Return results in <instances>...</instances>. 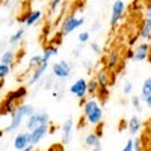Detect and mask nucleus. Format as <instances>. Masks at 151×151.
Here are the masks:
<instances>
[{"mask_svg": "<svg viewBox=\"0 0 151 151\" xmlns=\"http://www.w3.org/2000/svg\"><path fill=\"white\" fill-rule=\"evenodd\" d=\"M48 70V60H42V64L40 67H36L30 76V79H29V85H36V83H42V79H44V76Z\"/></svg>", "mask_w": 151, "mask_h": 151, "instance_id": "obj_10", "label": "nucleus"}, {"mask_svg": "<svg viewBox=\"0 0 151 151\" xmlns=\"http://www.w3.org/2000/svg\"><path fill=\"white\" fill-rule=\"evenodd\" d=\"M119 64H121V55H119V52L112 50V52L107 55V58H106V67H107V70H115V68H118Z\"/></svg>", "mask_w": 151, "mask_h": 151, "instance_id": "obj_14", "label": "nucleus"}, {"mask_svg": "<svg viewBox=\"0 0 151 151\" xmlns=\"http://www.w3.org/2000/svg\"><path fill=\"white\" fill-rule=\"evenodd\" d=\"M52 74L53 77L59 79V80H67L71 77L73 74V65L70 64V62L67 59H60L58 62H55V64L52 65Z\"/></svg>", "mask_w": 151, "mask_h": 151, "instance_id": "obj_3", "label": "nucleus"}, {"mask_svg": "<svg viewBox=\"0 0 151 151\" xmlns=\"http://www.w3.org/2000/svg\"><path fill=\"white\" fill-rule=\"evenodd\" d=\"M100 139H101V136H100L97 132H91V133H88V134L85 136L83 142H85V145H86V147L92 148V147H95V145H98V144H100Z\"/></svg>", "mask_w": 151, "mask_h": 151, "instance_id": "obj_19", "label": "nucleus"}, {"mask_svg": "<svg viewBox=\"0 0 151 151\" xmlns=\"http://www.w3.org/2000/svg\"><path fill=\"white\" fill-rule=\"evenodd\" d=\"M150 52H151V47H150V44L147 41L137 44L133 48V59L132 60H134V62H144V60L148 59Z\"/></svg>", "mask_w": 151, "mask_h": 151, "instance_id": "obj_8", "label": "nucleus"}, {"mask_svg": "<svg viewBox=\"0 0 151 151\" xmlns=\"http://www.w3.org/2000/svg\"><path fill=\"white\" fill-rule=\"evenodd\" d=\"M127 129H129V132H130V134H137L141 132V129H142V121H141V118L137 116V115H133L130 119H129V122H127Z\"/></svg>", "mask_w": 151, "mask_h": 151, "instance_id": "obj_15", "label": "nucleus"}, {"mask_svg": "<svg viewBox=\"0 0 151 151\" xmlns=\"http://www.w3.org/2000/svg\"><path fill=\"white\" fill-rule=\"evenodd\" d=\"M127 56H129L130 59H133V50H129V53H127Z\"/></svg>", "mask_w": 151, "mask_h": 151, "instance_id": "obj_43", "label": "nucleus"}, {"mask_svg": "<svg viewBox=\"0 0 151 151\" xmlns=\"http://www.w3.org/2000/svg\"><path fill=\"white\" fill-rule=\"evenodd\" d=\"M145 20L148 21V23H151V6L147 9V12H145Z\"/></svg>", "mask_w": 151, "mask_h": 151, "instance_id": "obj_37", "label": "nucleus"}, {"mask_svg": "<svg viewBox=\"0 0 151 151\" xmlns=\"http://www.w3.org/2000/svg\"><path fill=\"white\" fill-rule=\"evenodd\" d=\"M130 103H132V106H133L134 110L142 112V100H141V95H132Z\"/></svg>", "mask_w": 151, "mask_h": 151, "instance_id": "obj_26", "label": "nucleus"}, {"mask_svg": "<svg viewBox=\"0 0 151 151\" xmlns=\"http://www.w3.org/2000/svg\"><path fill=\"white\" fill-rule=\"evenodd\" d=\"M95 80L98 82L100 88H107L110 86V74L107 70H100L95 74Z\"/></svg>", "mask_w": 151, "mask_h": 151, "instance_id": "obj_16", "label": "nucleus"}, {"mask_svg": "<svg viewBox=\"0 0 151 151\" xmlns=\"http://www.w3.org/2000/svg\"><path fill=\"white\" fill-rule=\"evenodd\" d=\"M133 144H134V151H142V148H141V141H139V139H133Z\"/></svg>", "mask_w": 151, "mask_h": 151, "instance_id": "obj_36", "label": "nucleus"}, {"mask_svg": "<svg viewBox=\"0 0 151 151\" xmlns=\"http://www.w3.org/2000/svg\"><path fill=\"white\" fill-rule=\"evenodd\" d=\"M148 2H150V3H151V0H148Z\"/></svg>", "mask_w": 151, "mask_h": 151, "instance_id": "obj_46", "label": "nucleus"}, {"mask_svg": "<svg viewBox=\"0 0 151 151\" xmlns=\"http://www.w3.org/2000/svg\"><path fill=\"white\" fill-rule=\"evenodd\" d=\"M60 132H62V144L64 145H68L73 139V132H74V119L73 118H67L64 121L60 127Z\"/></svg>", "mask_w": 151, "mask_h": 151, "instance_id": "obj_11", "label": "nucleus"}, {"mask_svg": "<svg viewBox=\"0 0 151 151\" xmlns=\"http://www.w3.org/2000/svg\"><path fill=\"white\" fill-rule=\"evenodd\" d=\"M15 60V52L14 50H5V52L2 53V56H0V64H5V65H11L14 64Z\"/></svg>", "mask_w": 151, "mask_h": 151, "instance_id": "obj_21", "label": "nucleus"}, {"mask_svg": "<svg viewBox=\"0 0 151 151\" xmlns=\"http://www.w3.org/2000/svg\"><path fill=\"white\" fill-rule=\"evenodd\" d=\"M42 18V11H40V9H32V11H29L27 12V15L24 17V26H27V27H30V26H35V24L38 23Z\"/></svg>", "mask_w": 151, "mask_h": 151, "instance_id": "obj_13", "label": "nucleus"}, {"mask_svg": "<svg viewBox=\"0 0 151 151\" xmlns=\"http://www.w3.org/2000/svg\"><path fill=\"white\" fill-rule=\"evenodd\" d=\"M91 151H103V148H101V145H100V144H98V145H95V147H92V148H91Z\"/></svg>", "mask_w": 151, "mask_h": 151, "instance_id": "obj_40", "label": "nucleus"}, {"mask_svg": "<svg viewBox=\"0 0 151 151\" xmlns=\"http://www.w3.org/2000/svg\"><path fill=\"white\" fill-rule=\"evenodd\" d=\"M125 15V3L122 0H115L112 5V12H110V20H109V24L112 29H115L119 21L124 18Z\"/></svg>", "mask_w": 151, "mask_h": 151, "instance_id": "obj_6", "label": "nucleus"}, {"mask_svg": "<svg viewBox=\"0 0 151 151\" xmlns=\"http://www.w3.org/2000/svg\"><path fill=\"white\" fill-rule=\"evenodd\" d=\"M44 124H50V116H48V113L45 110H36L33 115H30L26 122H24V125H26V129L30 132L36 127H40V125H44Z\"/></svg>", "mask_w": 151, "mask_h": 151, "instance_id": "obj_5", "label": "nucleus"}, {"mask_svg": "<svg viewBox=\"0 0 151 151\" xmlns=\"http://www.w3.org/2000/svg\"><path fill=\"white\" fill-rule=\"evenodd\" d=\"M121 151H134V144H133V139H129L127 144L124 145V148Z\"/></svg>", "mask_w": 151, "mask_h": 151, "instance_id": "obj_33", "label": "nucleus"}, {"mask_svg": "<svg viewBox=\"0 0 151 151\" xmlns=\"http://www.w3.org/2000/svg\"><path fill=\"white\" fill-rule=\"evenodd\" d=\"M3 133H5V130H0V137L3 136Z\"/></svg>", "mask_w": 151, "mask_h": 151, "instance_id": "obj_44", "label": "nucleus"}, {"mask_svg": "<svg viewBox=\"0 0 151 151\" xmlns=\"http://www.w3.org/2000/svg\"><path fill=\"white\" fill-rule=\"evenodd\" d=\"M58 55H59L58 45H47V47H44V50H42V60H48V62H50V59L56 58Z\"/></svg>", "mask_w": 151, "mask_h": 151, "instance_id": "obj_20", "label": "nucleus"}, {"mask_svg": "<svg viewBox=\"0 0 151 151\" xmlns=\"http://www.w3.org/2000/svg\"><path fill=\"white\" fill-rule=\"evenodd\" d=\"M60 3H62V0H52V2H50V6H48L50 12H55V11H58V8L60 6Z\"/></svg>", "mask_w": 151, "mask_h": 151, "instance_id": "obj_31", "label": "nucleus"}, {"mask_svg": "<svg viewBox=\"0 0 151 151\" xmlns=\"http://www.w3.org/2000/svg\"><path fill=\"white\" fill-rule=\"evenodd\" d=\"M122 92H124V95H132V92H133V83L132 82H125L124 86H122Z\"/></svg>", "mask_w": 151, "mask_h": 151, "instance_id": "obj_29", "label": "nucleus"}, {"mask_svg": "<svg viewBox=\"0 0 151 151\" xmlns=\"http://www.w3.org/2000/svg\"><path fill=\"white\" fill-rule=\"evenodd\" d=\"M71 55H73V58H79V56L82 55V47H77V48H74Z\"/></svg>", "mask_w": 151, "mask_h": 151, "instance_id": "obj_35", "label": "nucleus"}, {"mask_svg": "<svg viewBox=\"0 0 151 151\" xmlns=\"http://www.w3.org/2000/svg\"><path fill=\"white\" fill-rule=\"evenodd\" d=\"M89 48H91V52L95 53V55H101L103 53V48H101V45H100L98 42H91Z\"/></svg>", "mask_w": 151, "mask_h": 151, "instance_id": "obj_30", "label": "nucleus"}, {"mask_svg": "<svg viewBox=\"0 0 151 151\" xmlns=\"http://www.w3.org/2000/svg\"><path fill=\"white\" fill-rule=\"evenodd\" d=\"M141 100H142V103H144L148 109H151V94H150V95H145V97H141Z\"/></svg>", "mask_w": 151, "mask_h": 151, "instance_id": "obj_34", "label": "nucleus"}, {"mask_svg": "<svg viewBox=\"0 0 151 151\" xmlns=\"http://www.w3.org/2000/svg\"><path fill=\"white\" fill-rule=\"evenodd\" d=\"M98 89H100V85L95 79H91V80H88V94H91V95H97L98 94Z\"/></svg>", "mask_w": 151, "mask_h": 151, "instance_id": "obj_24", "label": "nucleus"}, {"mask_svg": "<svg viewBox=\"0 0 151 151\" xmlns=\"http://www.w3.org/2000/svg\"><path fill=\"white\" fill-rule=\"evenodd\" d=\"M151 94V76L147 77L142 83V88H141V97H145V95H150Z\"/></svg>", "mask_w": 151, "mask_h": 151, "instance_id": "obj_25", "label": "nucleus"}, {"mask_svg": "<svg viewBox=\"0 0 151 151\" xmlns=\"http://www.w3.org/2000/svg\"><path fill=\"white\" fill-rule=\"evenodd\" d=\"M9 74H11V65L0 64V82H2L3 79H6Z\"/></svg>", "mask_w": 151, "mask_h": 151, "instance_id": "obj_27", "label": "nucleus"}, {"mask_svg": "<svg viewBox=\"0 0 151 151\" xmlns=\"http://www.w3.org/2000/svg\"><path fill=\"white\" fill-rule=\"evenodd\" d=\"M29 2H33V0H29Z\"/></svg>", "mask_w": 151, "mask_h": 151, "instance_id": "obj_45", "label": "nucleus"}, {"mask_svg": "<svg viewBox=\"0 0 151 151\" xmlns=\"http://www.w3.org/2000/svg\"><path fill=\"white\" fill-rule=\"evenodd\" d=\"M77 40H79V42H80V44H86V42H89V41H91V32H88V30L80 32V33H79V36H77Z\"/></svg>", "mask_w": 151, "mask_h": 151, "instance_id": "obj_28", "label": "nucleus"}, {"mask_svg": "<svg viewBox=\"0 0 151 151\" xmlns=\"http://www.w3.org/2000/svg\"><path fill=\"white\" fill-rule=\"evenodd\" d=\"M85 24V18L83 17H77V15H68L60 24V35H70L74 30H77L79 27H82Z\"/></svg>", "mask_w": 151, "mask_h": 151, "instance_id": "obj_4", "label": "nucleus"}, {"mask_svg": "<svg viewBox=\"0 0 151 151\" xmlns=\"http://www.w3.org/2000/svg\"><path fill=\"white\" fill-rule=\"evenodd\" d=\"M137 40H139V35H134L133 38H130V40H129V44H130V45H134Z\"/></svg>", "mask_w": 151, "mask_h": 151, "instance_id": "obj_38", "label": "nucleus"}, {"mask_svg": "<svg viewBox=\"0 0 151 151\" xmlns=\"http://www.w3.org/2000/svg\"><path fill=\"white\" fill-rule=\"evenodd\" d=\"M53 98L56 100V101H62V98H64V91L55 89V91H53Z\"/></svg>", "mask_w": 151, "mask_h": 151, "instance_id": "obj_32", "label": "nucleus"}, {"mask_svg": "<svg viewBox=\"0 0 151 151\" xmlns=\"http://www.w3.org/2000/svg\"><path fill=\"white\" fill-rule=\"evenodd\" d=\"M50 151H64V145H55V147H52Z\"/></svg>", "mask_w": 151, "mask_h": 151, "instance_id": "obj_39", "label": "nucleus"}, {"mask_svg": "<svg viewBox=\"0 0 151 151\" xmlns=\"http://www.w3.org/2000/svg\"><path fill=\"white\" fill-rule=\"evenodd\" d=\"M12 145L14 148L18 151V150H23L30 145V132H20L14 136V141H12Z\"/></svg>", "mask_w": 151, "mask_h": 151, "instance_id": "obj_12", "label": "nucleus"}, {"mask_svg": "<svg viewBox=\"0 0 151 151\" xmlns=\"http://www.w3.org/2000/svg\"><path fill=\"white\" fill-rule=\"evenodd\" d=\"M33 147H35V145H29V147L23 148V150H18V151H33Z\"/></svg>", "mask_w": 151, "mask_h": 151, "instance_id": "obj_42", "label": "nucleus"}, {"mask_svg": "<svg viewBox=\"0 0 151 151\" xmlns=\"http://www.w3.org/2000/svg\"><path fill=\"white\" fill-rule=\"evenodd\" d=\"M36 112L35 106L32 104H27V103H23V104H18L15 107V110L11 113V121L9 124L5 127V133H14V132H18L21 129V125L24 124V119H27L30 115Z\"/></svg>", "mask_w": 151, "mask_h": 151, "instance_id": "obj_1", "label": "nucleus"}, {"mask_svg": "<svg viewBox=\"0 0 151 151\" xmlns=\"http://www.w3.org/2000/svg\"><path fill=\"white\" fill-rule=\"evenodd\" d=\"M139 38L144 41H151V23H148L147 20L141 24V27H139Z\"/></svg>", "mask_w": 151, "mask_h": 151, "instance_id": "obj_18", "label": "nucleus"}, {"mask_svg": "<svg viewBox=\"0 0 151 151\" xmlns=\"http://www.w3.org/2000/svg\"><path fill=\"white\" fill-rule=\"evenodd\" d=\"M41 64H42V55H33V56H30V59L27 60L29 70H35L36 67H40Z\"/></svg>", "mask_w": 151, "mask_h": 151, "instance_id": "obj_23", "label": "nucleus"}, {"mask_svg": "<svg viewBox=\"0 0 151 151\" xmlns=\"http://www.w3.org/2000/svg\"><path fill=\"white\" fill-rule=\"evenodd\" d=\"M48 132H50V124H44L30 130V145H38L48 134Z\"/></svg>", "mask_w": 151, "mask_h": 151, "instance_id": "obj_9", "label": "nucleus"}, {"mask_svg": "<svg viewBox=\"0 0 151 151\" xmlns=\"http://www.w3.org/2000/svg\"><path fill=\"white\" fill-rule=\"evenodd\" d=\"M80 104L83 109V118L86 119L88 124L91 125H98L103 122V115H104V110L101 107L95 98H88V100H80Z\"/></svg>", "mask_w": 151, "mask_h": 151, "instance_id": "obj_2", "label": "nucleus"}, {"mask_svg": "<svg viewBox=\"0 0 151 151\" xmlns=\"http://www.w3.org/2000/svg\"><path fill=\"white\" fill-rule=\"evenodd\" d=\"M24 36V29H17L14 33L9 36V44L11 45H18V42H21Z\"/></svg>", "mask_w": 151, "mask_h": 151, "instance_id": "obj_22", "label": "nucleus"}, {"mask_svg": "<svg viewBox=\"0 0 151 151\" xmlns=\"http://www.w3.org/2000/svg\"><path fill=\"white\" fill-rule=\"evenodd\" d=\"M68 91H70V94H71L74 98L85 100V97L88 95V80L83 79V77L76 79V80L70 85Z\"/></svg>", "mask_w": 151, "mask_h": 151, "instance_id": "obj_7", "label": "nucleus"}, {"mask_svg": "<svg viewBox=\"0 0 151 151\" xmlns=\"http://www.w3.org/2000/svg\"><path fill=\"white\" fill-rule=\"evenodd\" d=\"M27 95V89L26 88H18V89H15V91H12V92H9L8 94V97H6V100L8 101H12V103H18V100H21V98H24ZM18 106V104H17Z\"/></svg>", "mask_w": 151, "mask_h": 151, "instance_id": "obj_17", "label": "nucleus"}, {"mask_svg": "<svg viewBox=\"0 0 151 151\" xmlns=\"http://www.w3.org/2000/svg\"><path fill=\"white\" fill-rule=\"evenodd\" d=\"M92 30H100V23H98V21H95V23L92 24Z\"/></svg>", "mask_w": 151, "mask_h": 151, "instance_id": "obj_41", "label": "nucleus"}]
</instances>
